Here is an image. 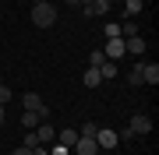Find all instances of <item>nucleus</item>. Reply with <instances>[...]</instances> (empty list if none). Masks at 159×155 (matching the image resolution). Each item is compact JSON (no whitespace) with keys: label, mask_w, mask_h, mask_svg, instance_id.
I'll list each match as a JSON object with an SVG mask.
<instances>
[{"label":"nucleus","mask_w":159,"mask_h":155,"mask_svg":"<svg viewBox=\"0 0 159 155\" xmlns=\"http://www.w3.org/2000/svg\"><path fill=\"white\" fill-rule=\"evenodd\" d=\"M32 21L39 25V28H53L57 25V7L46 0V4H32Z\"/></svg>","instance_id":"obj_1"},{"label":"nucleus","mask_w":159,"mask_h":155,"mask_svg":"<svg viewBox=\"0 0 159 155\" xmlns=\"http://www.w3.org/2000/svg\"><path fill=\"white\" fill-rule=\"evenodd\" d=\"M96 144L110 152V148H117V144H120V134L110 131V127H99V131H96Z\"/></svg>","instance_id":"obj_2"},{"label":"nucleus","mask_w":159,"mask_h":155,"mask_svg":"<svg viewBox=\"0 0 159 155\" xmlns=\"http://www.w3.org/2000/svg\"><path fill=\"white\" fill-rule=\"evenodd\" d=\"M127 131H131V134H152V116L134 113V116H131V123H127Z\"/></svg>","instance_id":"obj_3"},{"label":"nucleus","mask_w":159,"mask_h":155,"mask_svg":"<svg viewBox=\"0 0 159 155\" xmlns=\"http://www.w3.org/2000/svg\"><path fill=\"white\" fill-rule=\"evenodd\" d=\"M74 152H78V155H96V152H99V144H96V138H85V134H78V141H74Z\"/></svg>","instance_id":"obj_4"},{"label":"nucleus","mask_w":159,"mask_h":155,"mask_svg":"<svg viewBox=\"0 0 159 155\" xmlns=\"http://www.w3.org/2000/svg\"><path fill=\"white\" fill-rule=\"evenodd\" d=\"M102 53H106V60H120L124 57V39H106Z\"/></svg>","instance_id":"obj_5"},{"label":"nucleus","mask_w":159,"mask_h":155,"mask_svg":"<svg viewBox=\"0 0 159 155\" xmlns=\"http://www.w3.org/2000/svg\"><path fill=\"white\" fill-rule=\"evenodd\" d=\"M124 53H131V57H142V53H145V39H142V35H131V39H124Z\"/></svg>","instance_id":"obj_6"},{"label":"nucleus","mask_w":159,"mask_h":155,"mask_svg":"<svg viewBox=\"0 0 159 155\" xmlns=\"http://www.w3.org/2000/svg\"><path fill=\"white\" fill-rule=\"evenodd\" d=\"M35 138H39V144H50V141H57V131H53V123H39L35 127Z\"/></svg>","instance_id":"obj_7"},{"label":"nucleus","mask_w":159,"mask_h":155,"mask_svg":"<svg viewBox=\"0 0 159 155\" xmlns=\"http://www.w3.org/2000/svg\"><path fill=\"white\" fill-rule=\"evenodd\" d=\"M110 7H113V0H92L89 7H81V11H85L89 18H96V14H106Z\"/></svg>","instance_id":"obj_8"},{"label":"nucleus","mask_w":159,"mask_h":155,"mask_svg":"<svg viewBox=\"0 0 159 155\" xmlns=\"http://www.w3.org/2000/svg\"><path fill=\"white\" fill-rule=\"evenodd\" d=\"M142 81H148V85H159V63H142Z\"/></svg>","instance_id":"obj_9"},{"label":"nucleus","mask_w":159,"mask_h":155,"mask_svg":"<svg viewBox=\"0 0 159 155\" xmlns=\"http://www.w3.org/2000/svg\"><path fill=\"white\" fill-rule=\"evenodd\" d=\"M74 141H78V131H71V127H67V131H57V144H64V148H74Z\"/></svg>","instance_id":"obj_10"},{"label":"nucleus","mask_w":159,"mask_h":155,"mask_svg":"<svg viewBox=\"0 0 159 155\" xmlns=\"http://www.w3.org/2000/svg\"><path fill=\"white\" fill-rule=\"evenodd\" d=\"M81 81H85V88H96V85H102V74H99V67H89L85 74H81Z\"/></svg>","instance_id":"obj_11"},{"label":"nucleus","mask_w":159,"mask_h":155,"mask_svg":"<svg viewBox=\"0 0 159 155\" xmlns=\"http://www.w3.org/2000/svg\"><path fill=\"white\" fill-rule=\"evenodd\" d=\"M142 7H145V0H124V14H127V18H138Z\"/></svg>","instance_id":"obj_12"},{"label":"nucleus","mask_w":159,"mask_h":155,"mask_svg":"<svg viewBox=\"0 0 159 155\" xmlns=\"http://www.w3.org/2000/svg\"><path fill=\"white\" fill-rule=\"evenodd\" d=\"M131 35H138V21L134 18H127V21L120 25V39H131Z\"/></svg>","instance_id":"obj_13"},{"label":"nucleus","mask_w":159,"mask_h":155,"mask_svg":"<svg viewBox=\"0 0 159 155\" xmlns=\"http://www.w3.org/2000/svg\"><path fill=\"white\" fill-rule=\"evenodd\" d=\"M21 127H25V131H32V127H39V113H32V109H25V113H21Z\"/></svg>","instance_id":"obj_14"},{"label":"nucleus","mask_w":159,"mask_h":155,"mask_svg":"<svg viewBox=\"0 0 159 155\" xmlns=\"http://www.w3.org/2000/svg\"><path fill=\"white\" fill-rule=\"evenodd\" d=\"M117 71H120V67H117V60H106V63L99 67V74H102V78H117Z\"/></svg>","instance_id":"obj_15"},{"label":"nucleus","mask_w":159,"mask_h":155,"mask_svg":"<svg viewBox=\"0 0 159 155\" xmlns=\"http://www.w3.org/2000/svg\"><path fill=\"white\" fill-rule=\"evenodd\" d=\"M102 63H106V53H102V50H92L89 53V67H102Z\"/></svg>","instance_id":"obj_16"},{"label":"nucleus","mask_w":159,"mask_h":155,"mask_svg":"<svg viewBox=\"0 0 159 155\" xmlns=\"http://www.w3.org/2000/svg\"><path fill=\"white\" fill-rule=\"evenodd\" d=\"M127 85H145V81H142V63L127 71Z\"/></svg>","instance_id":"obj_17"},{"label":"nucleus","mask_w":159,"mask_h":155,"mask_svg":"<svg viewBox=\"0 0 159 155\" xmlns=\"http://www.w3.org/2000/svg\"><path fill=\"white\" fill-rule=\"evenodd\" d=\"M102 32H106V39H120V25H117V21H110Z\"/></svg>","instance_id":"obj_18"},{"label":"nucleus","mask_w":159,"mask_h":155,"mask_svg":"<svg viewBox=\"0 0 159 155\" xmlns=\"http://www.w3.org/2000/svg\"><path fill=\"white\" fill-rule=\"evenodd\" d=\"M96 131H99V127H96V123H92V120H89V123H85V127H81V131H78V134H85V138H96Z\"/></svg>","instance_id":"obj_19"},{"label":"nucleus","mask_w":159,"mask_h":155,"mask_svg":"<svg viewBox=\"0 0 159 155\" xmlns=\"http://www.w3.org/2000/svg\"><path fill=\"white\" fill-rule=\"evenodd\" d=\"M35 144H39V138H35V127H32V131L25 134V148H35Z\"/></svg>","instance_id":"obj_20"},{"label":"nucleus","mask_w":159,"mask_h":155,"mask_svg":"<svg viewBox=\"0 0 159 155\" xmlns=\"http://www.w3.org/2000/svg\"><path fill=\"white\" fill-rule=\"evenodd\" d=\"M4 102H11V88H7V85H0V106H4Z\"/></svg>","instance_id":"obj_21"},{"label":"nucleus","mask_w":159,"mask_h":155,"mask_svg":"<svg viewBox=\"0 0 159 155\" xmlns=\"http://www.w3.org/2000/svg\"><path fill=\"white\" fill-rule=\"evenodd\" d=\"M29 155H50V152H46V144H35V148H29Z\"/></svg>","instance_id":"obj_22"},{"label":"nucleus","mask_w":159,"mask_h":155,"mask_svg":"<svg viewBox=\"0 0 159 155\" xmlns=\"http://www.w3.org/2000/svg\"><path fill=\"white\" fill-rule=\"evenodd\" d=\"M11 155H29V148H25V144H21V148H14Z\"/></svg>","instance_id":"obj_23"},{"label":"nucleus","mask_w":159,"mask_h":155,"mask_svg":"<svg viewBox=\"0 0 159 155\" xmlns=\"http://www.w3.org/2000/svg\"><path fill=\"white\" fill-rule=\"evenodd\" d=\"M67 7H81V0H67Z\"/></svg>","instance_id":"obj_24"},{"label":"nucleus","mask_w":159,"mask_h":155,"mask_svg":"<svg viewBox=\"0 0 159 155\" xmlns=\"http://www.w3.org/2000/svg\"><path fill=\"white\" fill-rule=\"evenodd\" d=\"M0 123H4V106H0Z\"/></svg>","instance_id":"obj_25"},{"label":"nucleus","mask_w":159,"mask_h":155,"mask_svg":"<svg viewBox=\"0 0 159 155\" xmlns=\"http://www.w3.org/2000/svg\"><path fill=\"white\" fill-rule=\"evenodd\" d=\"M32 4H46V0H32Z\"/></svg>","instance_id":"obj_26"},{"label":"nucleus","mask_w":159,"mask_h":155,"mask_svg":"<svg viewBox=\"0 0 159 155\" xmlns=\"http://www.w3.org/2000/svg\"><path fill=\"white\" fill-rule=\"evenodd\" d=\"M0 85H4V74H0Z\"/></svg>","instance_id":"obj_27"}]
</instances>
